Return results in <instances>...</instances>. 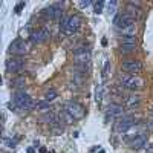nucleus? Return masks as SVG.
Returning <instances> with one entry per match:
<instances>
[{"label":"nucleus","instance_id":"1","mask_svg":"<svg viewBox=\"0 0 153 153\" xmlns=\"http://www.w3.org/2000/svg\"><path fill=\"white\" fill-rule=\"evenodd\" d=\"M81 20L78 16H71V17H63L60 23V32L65 35H72L80 29Z\"/></svg>","mask_w":153,"mask_h":153},{"label":"nucleus","instance_id":"2","mask_svg":"<svg viewBox=\"0 0 153 153\" xmlns=\"http://www.w3.org/2000/svg\"><path fill=\"white\" fill-rule=\"evenodd\" d=\"M120 83L123 87L129 89V91H138V89L143 87V80L138 78V76L132 75V74H121L120 75Z\"/></svg>","mask_w":153,"mask_h":153},{"label":"nucleus","instance_id":"3","mask_svg":"<svg viewBox=\"0 0 153 153\" xmlns=\"http://www.w3.org/2000/svg\"><path fill=\"white\" fill-rule=\"evenodd\" d=\"M14 103L17 107L23 109V110H28V109H32V100L31 97L26 94V92H17L14 95Z\"/></svg>","mask_w":153,"mask_h":153},{"label":"nucleus","instance_id":"4","mask_svg":"<svg viewBox=\"0 0 153 153\" xmlns=\"http://www.w3.org/2000/svg\"><path fill=\"white\" fill-rule=\"evenodd\" d=\"M74 61L76 63V65L86 66L87 63L91 61V49H87V48L75 49L74 51Z\"/></svg>","mask_w":153,"mask_h":153},{"label":"nucleus","instance_id":"5","mask_svg":"<svg viewBox=\"0 0 153 153\" xmlns=\"http://www.w3.org/2000/svg\"><path fill=\"white\" fill-rule=\"evenodd\" d=\"M113 25L117 26L120 31L126 29V28H129L132 26V25H135V19L130 17L129 14H118L117 17L113 19Z\"/></svg>","mask_w":153,"mask_h":153},{"label":"nucleus","instance_id":"6","mask_svg":"<svg viewBox=\"0 0 153 153\" xmlns=\"http://www.w3.org/2000/svg\"><path fill=\"white\" fill-rule=\"evenodd\" d=\"M121 69L124 71V74H138L143 71V63L136 61V60H130V61H124L121 65Z\"/></svg>","mask_w":153,"mask_h":153},{"label":"nucleus","instance_id":"7","mask_svg":"<svg viewBox=\"0 0 153 153\" xmlns=\"http://www.w3.org/2000/svg\"><path fill=\"white\" fill-rule=\"evenodd\" d=\"M66 110L74 117V120H81L84 117V107L78 103H74V101H69L66 104Z\"/></svg>","mask_w":153,"mask_h":153},{"label":"nucleus","instance_id":"8","mask_svg":"<svg viewBox=\"0 0 153 153\" xmlns=\"http://www.w3.org/2000/svg\"><path fill=\"white\" fill-rule=\"evenodd\" d=\"M136 121L133 118H123L117 123V126H115V132H118V133H126L127 130H130L132 129V126L135 124Z\"/></svg>","mask_w":153,"mask_h":153},{"label":"nucleus","instance_id":"9","mask_svg":"<svg viewBox=\"0 0 153 153\" xmlns=\"http://www.w3.org/2000/svg\"><path fill=\"white\" fill-rule=\"evenodd\" d=\"M43 16L49 20H60L63 19V11L57 6H48L43 9Z\"/></svg>","mask_w":153,"mask_h":153},{"label":"nucleus","instance_id":"10","mask_svg":"<svg viewBox=\"0 0 153 153\" xmlns=\"http://www.w3.org/2000/svg\"><path fill=\"white\" fill-rule=\"evenodd\" d=\"M51 32L48 28H42V29H38V31H34L31 34V38H32V42L34 43H45L48 38H49Z\"/></svg>","mask_w":153,"mask_h":153},{"label":"nucleus","instance_id":"11","mask_svg":"<svg viewBox=\"0 0 153 153\" xmlns=\"http://www.w3.org/2000/svg\"><path fill=\"white\" fill-rule=\"evenodd\" d=\"M28 51V48H26V43H25L23 40H20V38H17V40H14L11 43V46H9V52L11 54H19V55H23L25 52Z\"/></svg>","mask_w":153,"mask_h":153},{"label":"nucleus","instance_id":"12","mask_svg":"<svg viewBox=\"0 0 153 153\" xmlns=\"http://www.w3.org/2000/svg\"><path fill=\"white\" fill-rule=\"evenodd\" d=\"M23 69V61L20 58H9L6 61V71L11 72V74H16V72H20Z\"/></svg>","mask_w":153,"mask_h":153},{"label":"nucleus","instance_id":"13","mask_svg":"<svg viewBox=\"0 0 153 153\" xmlns=\"http://www.w3.org/2000/svg\"><path fill=\"white\" fill-rule=\"evenodd\" d=\"M124 115V107L121 104H110L107 109V118H120Z\"/></svg>","mask_w":153,"mask_h":153},{"label":"nucleus","instance_id":"14","mask_svg":"<svg viewBox=\"0 0 153 153\" xmlns=\"http://www.w3.org/2000/svg\"><path fill=\"white\" fill-rule=\"evenodd\" d=\"M146 144H147V136H146L144 133L135 136L132 141H130V146H132L133 149H141V147H144Z\"/></svg>","mask_w":153,"mask_h":153},{"label":"nucleus","instance_id":"15","mask_svg":"<svg viewBox=\"0 0 153 153\" xmlns=\"http://www.w3.org/2000/svg\"><path fill=\"white\" fill-rule=\"evenodd\" d=\"M135 49H136V43H126V45L120 46V52L121 54H130Z\"/></svg>","mask_w":153,"mask_h":153},{"label":"nucleus","instance_id":"16","mask_svg":"<svg viewBox=\"0 0 153 153\" xmlns=\"http://www.w3.org/2000/svg\"><path fill=\"white\" fill-rule=\"evenodd\" d=\"M135 34H136V25H132V26L121 31V37H132V38H135Z\"/></svg>","mask_w":153,"mask_h":153},{"label":"nucleus","instance_id":"17","mask_svg":"<svg viewBox=\"0 0 153 153\" xmlns=\"http://www.w3.org/2000/svg\"><path fill=\"white\" fill-rule=\"evenodd\" d=\"M60 120H63L66 124H71L72 121H75V120H74V117H72V115H71L66 109L63 110V112H60Z\"/></svg>","mask_w":153,"mask_h":153},{"label":"nucleus","instance_id":"18","mask_svg":"<svg viewBox=\"0 0 153 153\" xmlns=\"http://www.w3.org/2000/svg\"><path fill=\"white\" fill-rule=\"evenodd\" d=\"M138 104H139V97L138 95H132L129 98V101H127V106L129 107H136Z\"/></svg>","mask_w":153,"mask_h":153},{"label":"nucleus","instance_id":"19","mask_svg":"<svg viewBox=\"0 0 153 153\" xmlns=\"http://www.w3.org/2000/svg\"><path fill=\"white\" fill-rule=\"evenodd\" d=\"M104 5H106V2H95L94 3V12H95V14H101Z\"/></svg>","mask_w":153,"mask_h":153},{"label":"nucleus","instance_id":"20","mask_svg":"<svg viewBox=\"0 0 153 153\" xmlns=\"http://www.w3.org/2000/svg\"><path fill=\"white\" fill-rule=\"evenodd\" d=\"M106 5H107V8H109V9H107V11H109V14H115V11H117V5H118V3L115 2V0H112V2H107Z\"/></svg>","mask_w":153,"mask_h":153},{"label":"nucleus","instance_id":"21","mask_svg":"<svg viewBox=\"0 0 153 153\" xmlns=\"http://www.w3.org/2000/svg\"><path fill=\"white\" fill-rule=\"evenodd\" d=\"M57 98V92L55 91H49V92H46V95H45V100L46 101H52V100H55Z\"/></svg>","mask_w":153,"mask_h":153},{"label":"nucleus","instance_id":"22","mask_svg":"<svg viewBox=\"0 0 153 153\" xmlns=\"http://www.w3.org/2000/svg\"><path fill=\"white\" fill-rule=\"evenodd\" d=\"M3 144L6 147H9V149H14L16 147V141H14V139H11V138H5L3 139Z\"/></svg>","mask_w":153,"mask_h":153},{"label":"nucleus","instance_id":"23","mask_svg":"<svg viewBox=\"0 0 153 153\" xmlns=\"http://www.w3.org/2000/svg\"><path fill=\"white\" fill-rule=\"evenodd\" d=\"M120 42H123V45H126V43H136V38H132V37H120Z\"/></svg>","mask_w":153,"mask_h":153},{"label":"nucleus","instance_id":"24","mask_svg":"<svg viewBox=\"0 0 153 153\" xmlns=\"http://www.w3.org/2000/svg\"><path fill=\"white\" fill-rule=\"evenodd\" d=\"M101 98H103V89H101V86L98 84L97 86V103L98 104L101 103Z\"/></svg>","mask_w":153,"mask_h":153},{"label":"nucleus","instance_id":"25","mask_svg":"<svg viewBox=\"0 0 153 153\" xmlns=\"http://www.w3.org/2000/svg\"><path fill=\"white\" fill-rule=\"evenodd\" d=\"M109 68H110V61L106 60V63H104V71H103V76H107V74H109Z\"/></svg>","mask_w":153,"mask_h":153},{"label":"nucleus","instance_id":"26","mask_svg":"<svg viewBox=\"0 0 153 153\" xmlns=\"http://www.w3.org/2000/svg\"><path fill=\"white\" fill-rule=\"evenodd\" d=\"M25 8V2H20V3H17L16 5V8H14V11L17 12V14H20V12H22V9Z\"/></svg>","mask_w":153,"mask_h":153},{"label":"nucleus","instance_id":"27","mask_svg":"<svg viewBox=\"0 0 153 153\" xmlns=\"http://www.w3.org/2000/svg\"><path fill=\"white\" fill-rule=\"evenodd\" d=\"M91 5H94V2H91V0H81V2H80V6L81 8H87V6H91Z\"/></svg>","mask_w":153,"mask_h":153},{"label":"nucleus","instance_id":"28","mask_svg":"<svg viewBox=\"0 0 153 153\" xmlns=\"http://www.w3.org/2000/svg\"><path fill=\"white\" fill-rule=\"evenodd\" d=\"M23 84H25V78H19V80H16V84L14 86L16 87H22Z\"/></svg>","mask_w":153,"mask_h":153},{"label":"nucleus","instance_id":"29","mask_svg":"<svg viewBox=\"0 0 153 153\" xmlns=\"http://www.w3.org/2000/svg\"><path fill=\"white\" fill-rule=\"evenodd\" d=\"M28 153H35V150H34L32 147H29V149H28Z\"/></svg>","mask_w":153,"mask_h":153},{"label":"nucleus","instance_id":"30","mask_svg":"<svg viewBox=\"0 0 153 153\" xmlns=\"http://www.w3.org/2000/svg\"><path fill=\"white\" fill-rule=\"evenodd\" d=\"M152 127H153V121H152Z\"/></svg>","mask_w":153,"mask_h":153}]
</instances>
